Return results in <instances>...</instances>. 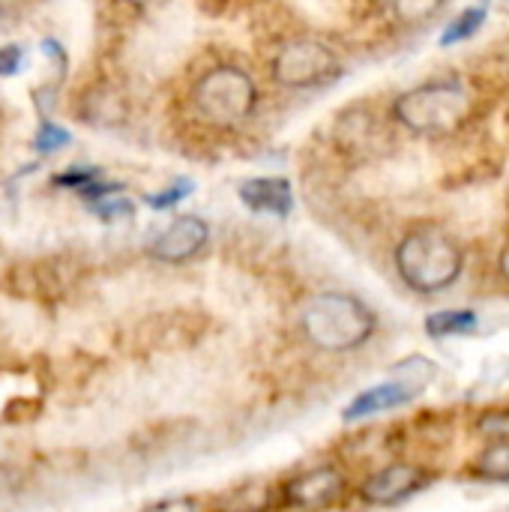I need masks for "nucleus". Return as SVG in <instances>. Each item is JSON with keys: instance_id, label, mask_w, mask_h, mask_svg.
<instances>
[{"instance_id": "f257e3e1", "label": "nucleus", "mask_w": 509, "mask_h": 512, "mask_svg": "<svg viewBox=\"0 0 509 512\" xmlns=\"http://www.w3.org/2000/svg\"><path fill=\"white\" fill-rule=\"evenodd\" d=\"M375 324V312L360 297L345 291L315 294L300 315V330L309 345L327 354H345L366 345L375 333Z\"/></svg>"}, {"instance_id": "f03ea898", "label": "nucleus", "mask_w": 509, "mask_h": 512, "mask_svg": "<svg viewBox=\"0 0 509 512\" xmlns=\"http://www.w3.org/2000/svg\"><path fill=\"white\" fill-rule=\"evenodd\" d=\"M396 270L411 291L438 294L459 282L465 270V252L441 228H414L396 246Z\"/></svg>"}, {"instance_id": "7ed1b4c3", "label": "nucleus", "mask_w": 509, "mask_h": 512, "mask_svg": "<svg viewBox=\"0 0 509 512\" xmlns=\"http://www.w3.org/2000/svg\"><path fill=\"white\" fill-rule=\"evenodd\" d=\"M471 114V96L456 78L423 81L393 102V117L417 135H447Z\"/></svg>"}, {"instance_id": "20e7f679", "label": "nucleus", "mask_w": 509, "mask_h": 512, "mask_svg": "<svg viewBox=\"0 0 509 512\" xmlns=\"http://www.w3.org/2000/svg\"><path fill=\"white\" fill-rule=\"evenodd\" d=\"M255 105H258V87L252 75L234 63L207 69L192 87L195 114L216 129H234L246 123Z\"/></svg>"}, {"instance_id": "39448f33", "label": "nucleus", "mask_w": 509, "mask_h": 512, "mask_svg": "<svg viewBox=\"0 0 509 512\" xmlns=\"http://www.w3.org/2000/svg\"><path fill=\"white\" fill-rule=\"evenodd\" d=\"M270 72L282 87L309 90V87H324L333 78H339L342 63H339V54L327 42L297 36L276 48L270 60Z\"/></svg>"}, {"instance_id": "423d86ee", "label": "nucleus", "mask_w": 509, "mask_h": 512, "mask_svg": "<svg viewBox=\"0 0 509 512\" xmlns=\"http://www.w3.org/2000/svg\"><path fill=\"white\" fill-rule=\"evenodd\" d=\"M432 483V474L420 465L411 462H396L387 465L375 474H369L360 486V498L372 507H396L417 492H423Z\"/></svg>"}, {"instance_id": "0eeeda50", "label": "nucleus", "mask_w": 509, "mask_h": 512, "mask_svg": "<svg viewBox=\"0 0 509 512\" xmlns=\"http://www.w3.org/2000/svg\"><path fill=\"white\" fill-rule=\"evenodd\" d=\"M345 471L336 465H318L291 477L282 489V498L294 510H324L336 504L345 492Z\"/></svg>"}, {"instance_id": "6e6552de", "label": "nucleus", "mask_w": 509, "mask_h": 512, "mask_svg": "<svg viewBox=\"0 0 509 512\" xmlns=\"http://www.w3.org/2000/svg\"><path fill=\"white\" fill-rule=\"evenodd\" d=\"M210 240V225L201 216H177L165 231H159L147 255L159 264H186Z\"/></svg>"}, {"instance_id": "1a4fd4ad", "label": "nucleus", "mask_w": 509, "mask_h": 512, "mask_svg": "<svg viewBox=\"0 0 509 512\" xmlns=\"http://www.w3.org/2000/svg\"><path fill=\"white\" fill-rule=\"evenodd\" d=\"M426 384L414 381V378H405V381H384V384H375L363 393H357L348 408L342 411V420L345 423H357V420H366V417H375V414H384V411H396L408 402L417 399V393L423 390Z\"/></svg>"}, {"instance_id": "9d476101", "label": "nucleus", "mask_w": 509, "mask_h": 512, "mask_svg": "<svg viewBox=\"0 0 509 512\" xmlns=\"http://www.w3.org/2000/svg\"><path fill=\"white\" fill-rule=\"evenodd\" d=\"M240 201L252 213L285 219L294 210V189H291V180L285 177H249L240 183Z\"/></svg>"}, {"instance_id": "9b49d317", "label": "nucleus", "mask_w": 509, "mask_h": 512, "mask_svg": "<svg viewBox=\"0 0 509 512\" xmlns=\"http://www.w3.org/2000/svg\"><path fill=\"white\" fill-rule=\"evenodd\" d=\"M426 333L432 339H450V336H468L480 327V318L474 309H441L426 318Z\"/></svg>"}, {"instance_id": "f8f14e48", "label": "nucleus", "mask_w": 509, "mask_h": 512, "mask_svg": "<svg viewBox=\"0 0 509 512\" xmlns=\"http://www.w3.org/2000/svg\"><path fill=\"white\" fill-rule=\"evenodd\" d=\"M471 474L480 477V480H486V483H509V441L486 447L474 459Z\"/></svg>"}, {"instance_id": "ddd939ff", "label": "nucleus", "mask_w": 509, "mask_h": 512, "mask_svg": "<svg viewBox=\"0 0 509 512\" xmlns=\"http://www.w3.org/2000/svg\"><path fill=\"white\" fill-rule=\"evenodd\" d=\"M486 6H471V9H465V12H459L447 27H444V33H441V45L444 48H450V45H456V42H465V39H471V36H477L480 30H483V24H486Z\"/></svg>"}, {"instance_id": "4468645a", "label": "nucleus", "mask_w": 509, "mask_h": 512, "mask_svg": "<svg viewBox=\"0 0 509 512\" xmlns=\"http://www.w3.org/2000/svg\"><path fill=\"white\" fill-rule=\"evenodd\" d=\"M192 192H195V183H192L189 177H180V180H174L171 186H165V189L147 195L144 201H147L153 210H171V207H177L180 201H186Z\"/></svg>"}, {"instance_id": "2eb2a0df", "label": "nucleus", "mask_w": 509, "mask_h": 512, "mask_svg": "<svg viewBox=\"0 0 509 512\" xmlns=\"http://www.w3.org/2000/svg\"><path fill=\"white\" fill-rule=\"evenodd\" d=\"M69 141H72L69 129L57 126L54 120H42V123H39V132H36V150H39V153H57V150H63Z\"/></svg>"}, {"instance_id": "dca6fc26", "label": "nucleus", "mask_w": 509, "mask_h": 512, "mask_svg": "<svg viewBox=\"0 0 509 512\" xmlns=\"http://www.w3.org/2000/svg\"><path fill=\"white\" fill-rule=\"evenodd\" d=\"M54 183H57V186H66V189H75V192L81 195L87 186L99 183V168H72V171L57 174Z\"/></svg>"}, {"instance_id": "f3484780", "label": "nucleus", "mask_w": 509, "mask_h": 512, "mask_svg": "<svg viewBox=\"0 0 509 512\" xmlns=\"http://www.w3.org/2000/svg\"><path fill=\"white\" fill-rule=\"evenodd\" d=\"M480 432L486 438H495V444L509 441V408L507 411H492L489 417L480 420Z\"/></svg>"}, {"instance_id": "a211bd4d", "label": "nucleus", "mask_w": 509, "mask_h": 512, "mask_svg": "<svg viewBox=\"0 0 509 512\" xmlns=\"http://www.w3.org/2000/svg\"><path fill=\"white\" fill-rule=\"evenodd\" d=\"M141 512H204V504L195 498H168V501H156Z\"/></svg>"}, {"instance_id": "6ab92c4d", "label": "nucleus", "mask_w": 509, "mask_h": 512, "mask_svg": "<svg viewBox=\"0 0 509 512\" xmlns=\"http://www.w3.org/2000/svg\"><path fill=\"white\" fill-rule=\"evenodd\" d=\"M24 66V48L21 45H3L0 48V75H15Z\"/></svg>"}, {"instance_id": "aec40b11", "label": "nucleus", "mask_w": 509, "mask_h": 512, "mask_svg": "<svg viewBox=\"0 0 509 512\" xmlns=\"http://www.w3.org/2000/svg\"><path fill=\"white\" fill-rule=\"evenodd\" d=\"M93 210L102 219H120V216H132V204L126 198H105L99 204H93Z\"/></svg>"}, {"instance_id": "412c9836", "label": "nucleus", "mask_w": 509, "mask_h": 512, "mask_svg": "<svg viewBox=\"0 0 509 512\" xmlns=\"http://www.w3.org/2000/svg\"><path fill=\"white\" fill-rule=\"evenodd\" d=\"M498 270H501V276L509 282V240L507 246L501 249V255H498Z\"/></svg>"}]
</instances>
